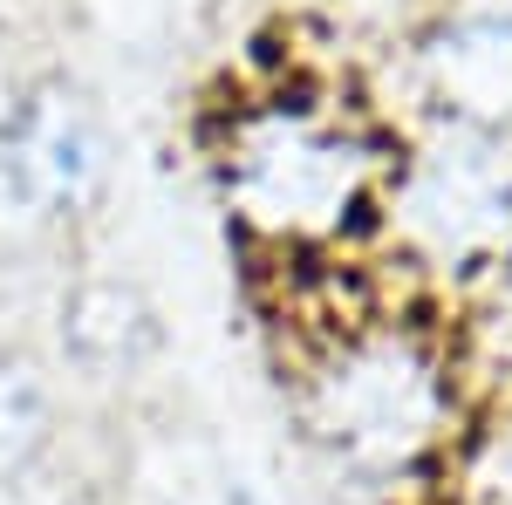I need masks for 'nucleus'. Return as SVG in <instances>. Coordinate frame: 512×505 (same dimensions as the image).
<instances>
[{
  "mask_svg": "<svg viewBox=\"0 0 512 505\" xmlns=\"http://www.w3.org/2000/svg\"><path fill=\"white\" fill-rule=\"evenodd\" d=\"M117 192V137L103 96L69 62H35L0 96V205L35 233L82 239Z\"/></svg>",
  "mask_w": 512,
  "mask_h": 505,
  "instance_id": "20e7f679",
  "label": "nucleus"
},
{
  "mask_svg": "<svg viewBox=\"0 0 512 505\" xmlns=\"http://www.w3.org/2000/svg\"><path fill=\"white\" fill-rule=\"evenodd\" d=\"M287 417L328 485L362 505H431L465 437V355L417 308H349L294 349Z\"/></svg>",
  "mask_w": 512,
  "mask_h": 505,
  "instance_id": "f03ea898",
  "label": "nucleus"
},
{
  "mask_svg": "<svg viewBox=\"0 0 512 505\" xmlns=\"http://www.w3.org/2000/svg\"><path fill=\"white\" fill-rule=\"evenodd\" d=\"M396 117L349 82L274 69L198 117V171L226 233L274 267H342L376 246Z\"/></svg>",
  "mask_w": 512,
  "mask_h": 505,
  "instance_id": "f257e3e1",
  "label": "nucleus"
},
{
  "mask_svg": "<svg viewBox=\"0 0 512 505\" xmlns=\"http://www.w3.org/2000/svg\"><path fill=\"white\" fill-rule=\"evenodd\" d=\"M403 110L396 123H451L512 137V7L437 0L390 48Z\"/></svg>",
  "mask_w": 512,
  "mask_h": 505,
  "instance_id": "39448f33",
  "label": "nucleus"
},
{
  "mask_svg": "<svg viewBox=\"0 0 512 505\" xmlns=\"http://www.w3.org/2000/svg\"><path fill=\"white\" fill-rule=\"evenodd\" d=\"M48 335H55V362L89 389H137L164 369L171 349L158 294L130 267H96V260L62 273Z\"/></svg>",
  "mask_w": 512,
  "mask_h": 505,
  "instance_id": "423d86ee",
  "label": "nucleus"
},
{
  "mask_svg": "<svg viewBox=\"0 0 512 505\" xmlns=\"http://www.w3.org/2000/svg\"><path fill=\"white\" fill-rule=\"evenodd\" d=\"M376 253L451 294L512 280V137L396 123L390 185L376 205Z\"/></svg>",
  "mask_w": 512,
  "mask_h": 505,
  "instance_id": "7ed1b4c3",
  "label": "nucleus"
},
{
  "mask_svg": "<svg viewBox=\"0 0 512 505\" xmlns=\"http://www.w3.org/2000/svg\"><path fill=\"white\" fill-rule=\"evenodd\" d=\"M62 451V383L28 342H0V492L35 485Z\"/></svg>",
  "mask_w": 512,
  "mask_h": 505,
  "instance_id": "0eeeda50",
  "label": "nucleus"
}]
</instances>
